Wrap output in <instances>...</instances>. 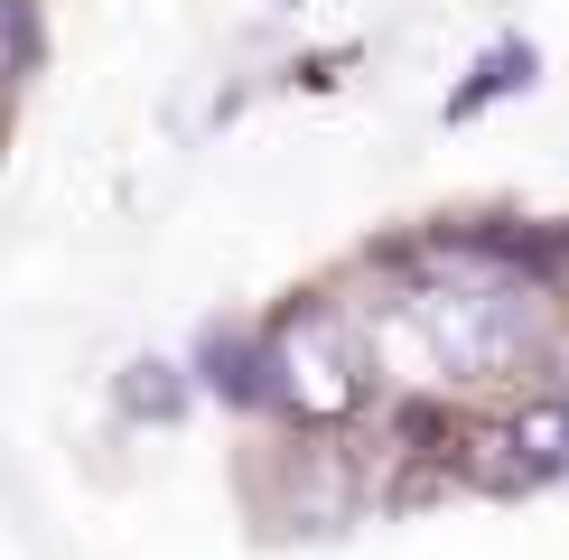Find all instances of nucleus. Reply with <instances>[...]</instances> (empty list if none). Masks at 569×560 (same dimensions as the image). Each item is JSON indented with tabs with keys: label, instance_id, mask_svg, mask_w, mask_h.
Returning <instances> with one entry per match:
<instances>
[{
	"label": "nucleus",
	"instance_id": "20e7f679",
	"mask_svg": "<svg viewBox=\"0 0 569 560\" xmlns=\"http://www.w3.org/2000/svg\"><path fill=\"white\" fill-rule=\"evenodd\" d=\"M551 392H560V411H569V337L551 346Z\"/></svg>",
	"mask_w": 569,
	"mask_h": 560
},
{
	"label": "nucleus",
	"instance_id": "7ed1b4c3",
	"mask_svg": "<svg viewBox=\"0 0 569 560\" xmlns=\"http://www.w3.org/2000/svg\"><path fill=\"white\" fill-rule=\"evenodd\" d=\"M19 66H29V10L0 0V84H19Z\"/></svg>",
	"mask_w": 569,
	"mask_h": 560
},
{
	"label": "nucleus",
	"instance_id": "f257e3e1",
	"mask_svg": "<svg viewBox=\"0 0 569 560\" xmlns=\"http://www.w3.org/2000/svg\"><path fill=\"white\" fill-rule=\"evenodd\" d=\"M271 392L299 420H346L355 411L365 364H355V337L337 327V309H290L271 327Z\"/></svg>",
	"mask_w": 569,
	"mask_h": 560
},
{
	"label": "nucleus",
	"instance_id": "f03ea898",
	"mask_svg": "<svg viewBox=\"0 0 569 560\" xmlns=\"http://www.w3.org/2000/svg\"><path fill=\"white\" fill-rule=\"evenodd\" d=\"M505 458H477V477H495V486H532V477H551V467H569V411L560 402H541V411H523L505 439H495Z\"/></svg>",
	"mask_w": 569,
	"mask_h": 560
}]
</instances>
